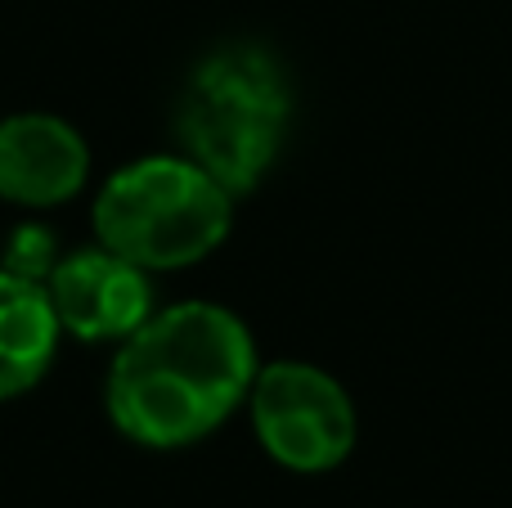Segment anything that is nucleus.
I'll list each match as a JSON object with an SVG mask.
<instances>
[{
    "instance_id": "f03ea898",
    "label": "nucleus",
    "mask_w": 512,
    "mask_h": 508,
    "mask_svg": "<svg viewBox=\"0 0 512 508\" xmlns=\"http://www.w3.org/2000/svg\"><path fill=\"white\" fill-rule=\"evenodd\" d=\"M292 122V90L261 45H225L194 68L180 99L189 158L230 194H248L270 171Z\"/></svg>"
},
{
    "instance_id": "20e7f679",
    "label": "nucleus",
    "mask_w": 512,
    "mask_h": 508,
    "mask_svg": "<svg viewBox=\"0 0 512 508\" xmlns=\"http://www.w3.org/2000/svg\"><path fill=\"white\" fill-rule=\"evenodd\" d=\"M252 428L274 464L328 473L355 450V405L333 374L306 360L261 365L248 392Z\"/></svg>"
},
{
    "instance_id": "7ed1b4c3",
    "label": "nucleus",
    "mask_w": 512,
    "mask_h": 508,
    "mask_svg": "<svg viewBox=\"0 0 512 508\" xmlns=\"http://www.w3.org/2000/svg\"><path fill=\"white\" fill-rule=\"evenodd\" d=\"M234 194L194 158H140L95 198V234L140 270L203 261L230 234Z\"/></svg>"
},
{
    "instance_id": "423d86ee",
    "label": "nucleus",
    "mask_w": 512,
    "mask_h": 508,
    "mask_svg": "<svg viewBox=\"0 0 512 508\" xmlns=\"http://www.w3.org/2000/svg\"><path fill=\"white\" fill-rule=\"evenodd\" d=\"M90 176V149L54 113H14L0 122V198L23 207L68 203Z\"/></svg>"
},
{
    "instance_id": "f257e3e1",
    "label": "nucleus",
    "mask_w": 512,
    "mask_h": 508,
    "mask_svg": "<svg viewBox=\"0 0 512 508\" xmlns=\"http://www.w3.org/2000/svg\"><path fill=\"white\" fill-rule=\"evenodd\" d=\"M256 347L243 320L212 302L153 311L108 374V414L122 437L176 450L221 428L252 392Z\"/></svg>"
},
{
    "instance_id": "39448f33",
    "label": "nucleus",
    "mask_w": 512,
    "mask_h": 508,
    "mask_svg": "<svg viewBox=\"0 0 512 508\" xmlns=\"http://www.w3.org/2000/svg\"><path fill=\"white\" fill-rule=\"evenodd\" d=\"M45 293L59 315V329L86 342H126L153 315L149 270L117 257L104 243L68 252L50 270Z\"/></svg>"
},
{
    "instance_id": "0eeeda50",
    "label": "nucleus",
    "mask_w": 512,
    "mask_h": 508,
    "mask_svg": "<svg viewBox=\"0 0 512 508\" xmlns=\"http://www.w3.org/2000/svg\"><path fill=\"white\" fill-rule=\"evenodd\" d=\"M59 315L32 275L0 270V401L41 383L59 347Z\"/></svg>"
}]
</instances>
